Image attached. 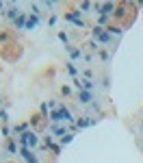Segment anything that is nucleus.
I'll return each instance as SVG.
<instances>
[{
  "label": "nucleus",
  "mask_w": 143,
  "mask_h": 163,
  "mask_svg": "<svg viewBox=\"0 0 143 163\" xmlns=\"http://www.w3.org/2000/svg\"><path fill=\"white\" fill-rule=\"evenodd\" d=\"M54 120H69V111L67 109H59L54 113Z\"/></svg>",
  "instance_id": "obj_1"
},
{
  "label": "nucleus",
  "mask_w": 143,
  "mask_h": 163,
  "mask_svg": "<svg viewBox=\"0 0 143 163\" xmlns=\"http://www.w3.org/2000/svg\"><path fill=\"white\" fill-rule=\"evenodd\" d=\"M22 154H24V159H26L28 163H37V159H35V154L28 150V148H22Z\"/></svg>",
  "instance_id": "obj_2"
},
{
  "label": "nucleus",
  "mask_w": 143,
  "mask_h": 163,
  "mask_svg": "<svg viewBox=\"0 0 143 163\" xmlns=\"http://www.w3.org/2000/svg\"><path fill=\"white\" fill-rule=\"evenodd\" d=\"M24 144H31V146H35V144H37V139H35L31 133H26V135H24Z\"/></svg>",
  "instance_id": "obj_3"
},
{
  "label": "nucleus",
  "mask_w": 143,
  "mask_h": 163,
  "mask_svg": "<svg viewBox=\"0 0 143 163\" xmlns=\"http://www.w3.org/2000/svg\"><path fill=\"white\" fill-rule=\"evenodd\" d=\"M89 100H91V94H87V91H80V102H82V104H87Z\"/></svg>",
  "instance_id": "obj_4"
}]
</instances>
